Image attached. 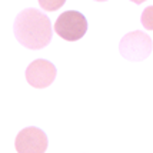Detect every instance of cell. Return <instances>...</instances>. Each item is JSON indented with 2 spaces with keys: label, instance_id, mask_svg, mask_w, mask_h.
I'll list each match as a JSON object with an SVG mask.
<instances>
[{
  "label": "cell",
  "instance_id": "6da1fadb",
  "mask_svg": "<svg viewBox=\"0 0 153 153\" xmlns=\"http://www.w3.org/2000/svg\"><path fill=\"white\" fill-rule=\"evenodd\" d=\"M13 32L20 45L30 50L46 47L53 33L50 19L37 9H26L20 12L14 19Z\"/></svg>",
  "mask_w": 153,
  "mask_h": 153
},
{
  "label": "cell",
  "instance_id": "7a4b0ae2",
  "mask_svg": "<svg viewBox=\"0 0 153 153\" xmlns=\"http://www.w3.org/2000/svg\"><path fill=\"white\" fill-rule=\"evenodd\" d=\"M152 47V39L146 33L136 30L123 36L119 43V52L129 62H142L150 54Z\"/></svg>",
  "mask_w": 153,
  "mask_h": 153
},
{
  "label": "cell",
  "instance_id": "3957f363",
  "mask_svg": "<svg viewBox=\"0 0 153 153\" xmlns=\"http://www.w3.org/2000/svg\"><path fill=\"white\" fill-rule=\"evenodd\" d=\"M54 32L67 42H76L86 34L87 20L80 12L67 10L57 17L54 23Z\"/></svg>",
  "mask_w": 153,
  "mask_h": 153
},
{
  "label": "cell",
  "instance_id": "277c9868",
  "mask_svg": "<svg viewBox=\"0 0 153 153\" xmlns=\"http://www.w3.org/2000/svg\"><path fill=\"white\" fill-rule=\"evenodd\" d=\"M14 146L19 153H45L47 149V136L39 127H26L16 136Z\"/></svg>",
  "mask_w": 153,
  "mask_h": 153
},
{
  "label": "cell",
  "instance_id": "5b68a950",
  "mask_svg": "<svg viewBox=\"0 0 153 153\" xmlns=\"http://www.w3.org/2000/svg\"><path fill=\"white\" fill-rule=\"evenodd\" d=\"M56 66L52 62L45 59H37L32 62L26 69V80L32 87L45 89L50 86L56 79Z\"/></svg>",
  "mask_w": 153,
  "mask_h": 153
},
{
  "label": "cell",
  "instance_id": "8992f818",
  "mask_svg": "<svg viewBox=\"0 0 153 153\" xmlns=\"http://www.w3.org/2000/svg\"><path fill=\"white\" fill-rule=\"evenodd\" d=\"M140 22H142V26L146 30H153V6H149L143 10Z\"/></svg>",
  "mask_w": 153,
  "mask_h": 153
},
{
  "label": "cell",
  "instance_id": "52a82bcc",
  "mask_svg": "<svg viewBox=\"0 0 153 153\" xmlns=\"http://www.w3.org/2000/svg\"><path fill=\"white\" fill-rule=\"evenodd\" d=\"M66 3V0H39V6L43 10L47 12H54Z\"/></svg>",
  "mask_w": 153,
  "mask_h": 153
},
{
  "label": "cell",
  "instance_id": "ba28073f",
  "mask_svg": "<svg viewBox=\"0 0 153 153\" xmlns=\"http://www.w3.org/2000/svg\"><path fill=\"white\" fill-rule=\"evenodd\" d=\"M130 1H133V3H136V4H142V3L146 1V0H130Z\"/></svg>",
  "mask_w": 153,
  "mask_h": 153
},
{
  "label": "cell",
  "instance_id": "9c48e42d",
  "mask_svg": "<svg viewBox=\"0 0 153 153\" xmlns=\"http://www.w3.org/2000/svg\"><path fill=\"white\" fill-rule=\"evenodd\" d=\"M97 1H106V0H97Z\"/></svg>",
  "mask_w": 153,
  "mask_h": 153
}]
</instances>
